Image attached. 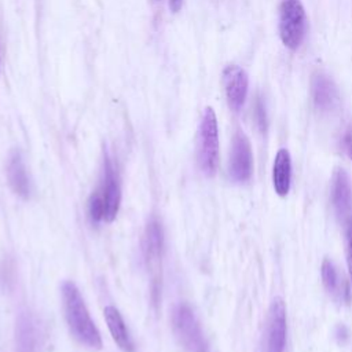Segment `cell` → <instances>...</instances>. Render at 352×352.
<instances>
[{"instance_id":"cell-18","label":"cell","mask_w":352,"mask_h":352,"mask_svg":"<svg viewBox=\"0 0 352 352\" xmlns=\"http://www.w3.org/2000/svg\"><path fill=\"white\" fill-rule=\"evenodd\" d=\"M346 263L349 270V276L352 280V219L346 223Z\"/></svg>"},{"instance_id":"cell-2","label":"cell","mask_w":352,"mask_h":352,"mask_svg":"<svg viewBox=\"0 0 352 352\" xmlns=\"http://www.w3.org/2000/svg\"><path fill=\"white\" fill-rule=\"evenodd\" d=\"M172 327L184 352H209L202 327L187 302H179L173 307Z\"/></svg>"},{"instance_id":"cell-5","label":"cell","mask_w":352,"mask_h":352,"mask_svg":"<svg viewBox=\"0 0 352 352\" xmlns=\"http://www.w3.org/2000/svg\"><path fill=\"white\" fill-rule=\"evenodd\" d=\"M143 257L147 264V268L151 271V287L153 294L158 293L161 289V261L165 249V234L161 221L157 217H151L143 232Z\"/></svg>"},{"instance_id":"cell-1","label":"cell","mask_w":352,"mask_h":352,"mask_svg":"<svg viewBox=\"0 0 352 352\" xmlns=\"http://www.w3.org/2000/svg\"><path fill=\"white\" fill-rule=\"evenodd\" d=\"M62 301L66 323L72 336L87 348L100 349V333L92 320L84 298L74 282L65 280L62 283Z\"/></svg>"},{"instance_id":"cell-16","label":"cell","mask_w":352,"mask_h":352,"mask_svg":"<svg viewBox=\"0 0 352 352\" xmlns=\"http://www.w3.org/2000/svg\"><path fill=\"white\" fill-rule=\"evenodd\" d=\"M320 275H322V282L323 286L326 287V290L336 297L340 301H344L345 304L349 302L351 300V293H349V287L346 282H342L340 279L338 271L334 265V263L329 258H324L322 261V267H320Z\"/></svg>"},{"instance_id":"cell-14","label":"cell","mask_w":352,"mask_h":352,"mask_svg":"<svg viewBox=\"0 0 352 352\" xmlns=\"http://www.w3.org/2000/svg\"><path fill=\"white\" fill-rule=\"evenodd\" d=\"M103 314H104V319H106L107 327L110 330V334H111L114 342L118 345V348L124 352H135L136 345L133 342L129 329H128L122 315L120 314V311L113 305H107V307H104Z\"/></svg>"},{"instance_id":"cell-11","label":"cell","mask_w":352,"mask_h":352,"mask_svg":"<svg viewBox=\"0 0 352 352\" xmlns=\"http://www.w3.org/2000/svg\"><path fill=\"white\" fill-rule=\"evenodd\" d=\"M40 327L32 312L18 314L15 324V352H38Z\"/></svg>"},{"instance_id":"cell-10","label":"cell","mask_w":352,"mask_h":352,"mask_svg":"<svg viewBox=\"0 0 352 352\" xmlns=\"http://www.w3.org/2000/svg\"><path fill=\"white\" fill-rule=\"evenodd\" d=\"M331 202L340 220L346 224L352 219V188L344 169H336L333 173Z\"/></svg>"},{"instance_id":"cell-19","label":"cell","mask_w":352,"mask_h":352,"mask_svg":"<svg viewBox=\"0 0 352 352\" xmlns=\"http://www.w3.org/2000/svg\"><path fill=\"white\" fill-rule=\"evenodd\" d=\"M342 147L346 155L352 160V125H349L342 136Z\"/></svg>"},{"instance_id":"cell-3","label":"cell","mask_w":352,"mask_h":352,"mask_svg":"<svg viewBox=\"0 0 352 352\" xmlns=\"http://www.w3.org/2000/svg\"><path fill=\"white\" fill-rule=\"evenodd\" d=\"M197 160L199 169L206 176H213L219 164V128L216 113L212 107H205L199 129Z\"/></svg>"},{"instance_id":"cell-9","label":"cell","mask_w":352,"mask_h":352,"mask_svg":"<svg viewBox=\"0 0 352 352\" xmlns=\"http://www.w3.org/2000/svg\"><path fill=\"white\" fill-rule=\"evenodd\" d=\"M223 85L228 106L239 111L246 100L249 78L246 72L238 65H228L223 70Z\"/></svg>"},{"instance_id":"cell-20","label":"cell","mask_w":352,"mask_h":352,"mask_svg":"<svg viewBox=\"0 0 352 352\" xmlns=\"http://www.w3.org/2000/svg\"><path fill=\"white\" fill-rule=\"evenodd\" d=\"M336 337L341 341V338H348V330H346V327L345 326H340V327H337V331H336Z\"/></svg>"},{"instance_id":"cell-8","label":"cell","mask_w":352,"mask_h":352,"mask_svg":"<svg viewBox=\"0 0 352 352\" xmlns=\"http://www.w3.org/2000/svg\"><path fill=\"white\" fill-rule=\"evenodd\" d=\"M286 334V305L280 297H275L267 316L265 352H285Z\"/></svg>"},{"instance_id":"cell-7","label":"cell","mask_w":352,"mask_h":352,"mask_svg":"<svg viewBox=\"0 0 352 352\" xmlns=\"http://www.w3.org/2000/svg\"><path fill=\"white\" fill-rule=\"evenodd\" d=\"M253 170V154L248 136L238 131L232 138L228 172L235 183H245L250 179Z\"/></svg>"},{"instance_id":"cell-17","label":"cell","mask_w":352,"mask_h":352,"mask_svg":"<svg viewBox=\"0 0 352 352\" xmlns=\"http://www.w3.org/2000/svg\"><path fill=\"white\" fill-rule=\"evenodd\" d=\"M254 117H256V122H257L258 129H260L261 132H265L268 122H267L265 106H264L261 98H257V99H256V104H254Z\"/></svg>"},{"instance_id":"cell-12","label":"cell","mask_w":352,"mask_h":352,"mask_svg":"<svg viewBox=\"0 0 352 352\" xmlns=\"http://www.w3.org/2000/svg\"><path fill=\"white\" fill-rule=\"evenodd\" d=\"M6 173L11 190L22 199H29L32 194V183L19 150H12L10 153Z\"/></svg>"},{"instance_id":"cell-6","label":"cell","mask_w":352,"mask_h":352,"mask_svg":"<svg viewBox=\"0 0 352 352\" xmlns=\"http://www.w3.org/2000/svg\"><path fill=\"white\" fill-rule=\"evenodd\" d=\"M94 194L103 202L104 206V221L110 223L116 219L120 204H121V183L117 168L114 166L113 158L106 151L103 155L102 177L98 188Z\"/></svg>"},{"instance_id":"cell-13","label":"cell","mask_w":352,"mask_h":352,"mask_svg":"<svg viewBox=\"0 0 352 352\" xmlns=\"http://www.w3.org/2000/svg\"><path fill=\"white\" fill-rule=\"evenodd\" d=\"M311 94L316 109L320 111L333 110L338 103V89L336 82L326 73H316L311 80Z\"/></svg>"},{"instance_id":"cell-15","label":"cell","mask_w":352,"mask_h":352,"mask_svg":"<svg viewBox=\"0 0 352 352\" xmlns=\"http://www.w3.org/2000/svg\"><path fill=\"white\" fill-rule=\"evenodd\" d=\"M292 182V160L286 148H279L272 164V186L279 197H286Z\"/></svg>"},{"instance_id":"cell-21","label":"cell","mask_w":352,"mask_h":352,"mask_svg":"<svg viewBox=\"0 0 352 352\" xmlns=\"http://www.w3.org/2000/svg\"><path fill=\"white\" fill-rule=\"evenodd\" d=\"M183 0H169V8L172 12H177L182 8Z\"/></svg>"},{"instance_id":"cell-4","label":"cell","mask_w":352,"mask_h":352,"mask_svg":"<svg viewBox=\"0 0 352 352\" xmlns=\"http://www.w3.org/2000/svg\"><path fill=\"white\" fill-rule=\"evenodd\" d=\"M308 19L301 0H282L279 6V36L285 47L297 50L307 34Z\"/></svg>"}]
</instances>
